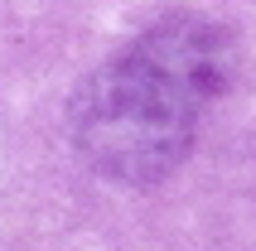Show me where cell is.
Segmentation results:
<instances>
[{
    "mask_svg": "<svg viewBox=\"0 0 256 251\" xmlns=\"http://www.w3.org/2000/svg\"><path fill=\"white\" fill-rule=\"evenodd\" d=\"M222 97L208 58L170 29H150L121 58L102 63L72 97V140L97 174L155 184L194 145L198 112Z\"/></svg>",
    "mask_w": 256,
    "mask_h": 251,
    "instance_id": "6da1fadb",
    "label": "cell"
}]
</instances>
